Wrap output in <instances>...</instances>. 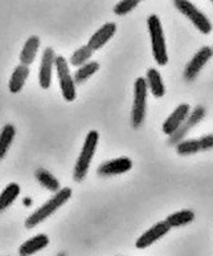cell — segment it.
Instances as JSON below:
<instances>
[{
  "label": "cell",
  "instance_id": "cell-1",
  "mask_svg": "<svg viewBox=\"0 0 213 256\" xmlns=\"http://www.w3.org/2000/svg\"><path fill=\"white\" fill-rule=\"evenodd\" d=\"M72 196V188H61L58 192H54V195L50 199H48L41 207H38L33 214H30L25 220V227L27 228H33L41 222H44L46 218H49L50 215L54 214L56 211L62 207L65 203L68 202Z\"/></svg>",
  "mask_w": 213,
  "mask_h": 256
},
{
  "label": "cell",
  "instance_id": "cell-2",
  "mask_svg": "<svg viewBox=\"0 0 213 256\" xmlns=\"http://www.w3.org/2000/svg\"><path fill=\"white\" fill-rule=\"evenodd\" d=\"M147 28H149L150 40H151L152 58L156 62V64L160 65V66H164L168 62L167 44H166L163 26H162V22L158 18V15L149 16Z\"/></svg>",
  "mask_w": 213,
  "mask_h": 256
},
{
  "label": "cell",
  "instance_id": "cell-3",
  "mask_svg": "<svg viewBox=\"0 0 213 256\" xmlns=\"http://www.w3.org/2000/svg\"><path fill=\"white\" fill-rule=\"evenodd\" d=\"M99 142V134L97 130H90L85 138L84 146L81 150L80 157L77 160L76 166H74V172H73V180L76 182H82L85 176H88L89 168H90L91 160L94 157L95 152H97V146Z\"/></svg>",
  "mask_w": 213,
  "mask_h": 256
},
{
  "label": "cell",
  "instance_id": "cell-4",
  "mask_svg": "<svg viewBox=\"0 0 213 256\" xmlns=\"http://www.w3.org/2000/svg\"><path fill=\"white\" fill-rule=\"evenodd\" d=\"M147 97L149 88L145 77H138L134 82V100L131 108V125L134 129H139L143 125L147 114Z\"/></svg>",
  "mask_w": 213,
  "mask_h": 256
},
{
  "label": "cell",
  "instance_id": "cell-5",
  "mask_svg": "<svg viewBox=\"0 0 213 256\" xmlns=\"http://www.w3.org/2000/svg\"><path fill=\"white\" fill-rule=\"evenodd\" d=\"M172 2L176 10L186 16L199 32H202L203 34H210L212 32V23L208 19V16L200 11L192 2L190 0H172Z\"/></svg>",
  "mask_w": 213,
  "mask_h": 256
},
{
  "label": "cell",
  "instance_id": "cell-6",
  "mask_svg": "<svg viewBox=\"0 0 213 256\" xmlns=\"http://www.w3.org/2000/svg\"><path fill=\"white\" fill-rule=\"evenodd\" d=\"M54 65H56V70H57L58 81H60V88H61V92H62V97L65 98V101L72 102V101L76 100L77 92H76V82H74V78H73L72 74H70L68 62H66L65 58H62V56H57L56 60H54Z\"/></svg>",
  "mask_w": 213,
  "mask_h": 256
},
{
  "label": "cell",
  "instance_id": "cell-7",
  "mask_svg": "<svg viewBox=\"0 0 213 256\" xmlns=\"http://www.w3.org/2000/svg\"><path fill=\"white\" fill-rule=\"evenodd\" d=\"M175 149L178 156H182V157L210 152L213 149V133L206 134L199 138H190V140L184 138L179 144H176Z\"/></svg>",
  "mask_w": 213,
  "mask_h": 256
},
{
  "label": "cell",
  "instance_id": "cell-8",
  "mask_svg": "<svg viewBox=\"0 0 213 256\" xmlns=\"http://www.w3.org/2000/svg\"><path fill=\"white\" fill-rule=\"evenodd\" d=\"M206 114H207V109L202 105H199L196 106L195 109L191 110V113L188 114L187 120L184 122L182 124V126L179 129L176 130L175 133L171 134L170 138H168L167 144L170 146H175L176 144H179L180 141H183L184 138H187V136L190 134V132L194 129L196 125L202 122L203 120L206 118Z\"/></svg>",
  "mask_w": 213,
  "mask_h": 256
},
{
  "label": "cell",
  "instance_id": "cell-9",
  "mask_svg": "<svg viewBox=\"0 0 213 256\" xmlns=\"http://www.w3.org/2000/svg\"><path fill=\"white\" fill-rule=\"evenodd\" d=\"M213 56V48L208 46H202L200 50L194 54V58H191L188 64L186 65L184 68V72H183V77L186 81H194L196 77L200 74L204 66L208 64L211 58Z\"/></svg>",
  "mask_w": 213,
  "mask_h": 256
},
{
  "label": "cell",
  "instance_id": "cell-10",
  "mask_svg": "<svg viewBox=\"0 0 213 256\" xmlns=\"http://www.w3.org/2000/svg\"><path fill=\"white\" fill-rule=\"evenodd\" d=\"M170 231H171V226L166 222V219H164V220H160V222L151 226L149 230H146L145 232L138 238L137 242H135V247H137L138 250L149 248V247H151L154 243H156V242L160 240L162 238L166 236Z\"/></svg>",
  "mask_w": 213,
  "mask_h": 256
},
{
  "label": "cell",
  "instance_id": "cell-11",
  "mask_svg": "<svg viewBox=\"0 0 213 256\" xmlns=\"http://www.w3.org/2000/svg\"><path fill=\"white\" fill-rule=\"evenodd\" d=\"M191 110H192V108H191L190 104H179V105L171 112V114L166 118L163 125H162L163 133L166 134V136H168V137H170L171 134L175 133L176 130L182 126V124L186 121L188 114L191 113Z\"/></svg>",
  "mask_w": 213,
  "mask_h": 256
},
{
  "label": "cell",
  "instance_id": "cell-12",
  "mask_svg": "<svg viewBox=\"0 0 213 256\" xmlns=\"http://www.w3.org/2000/svg\"><path fill=\"white\" fill-rule=\"evenodd\" d=\"M133 168V160L129 157H119L114 160H106L99 164L97 168V174L99 176H121L130 172Z\"/></svg>",
  "mask_w": 213,
  "mask_h": 256
},
{
  "label": "cell",
  "instance_id": "cell-13",
  "mask_svg": "<svg viewBox=\"0 0 213 256\" xmlns=\"http://www.w3.org/2000/svg\"><path fill=\"white\" fill-rule=\"evenodd\" d=\"M54 60H56L54 50L52 48H46L44 50V54H42L40 70H38V82H40V86L42 89H48L50 86Z\"/></svg>",
  "mask_w": 213,
  "mask_h": 256
},
{
  "label": "cell",
  "instance_id": "cell-14",
  "mask_svg": "<svg viewBox=\"0 0 213 256\" xmlns=\"http://www.w3.org/2000/svg\"><path fill=\"white\" fill-rule=\"evenodd\" d=\"M115 32H117V26L114 23H106L103 24L102 27L99 28L98 31H95L90 38H89L88 46L93 52L101 50L105 46L107 42H110L111 38H114Z\"/></svg>",
  "mask_w": 213,
  "mask_h": 256
},
{
  "label": "cell",
  "instance_id": "cell-15",
  "mask_svg": "<svg viewBox=\"0 0 213 256\" xmlns=\"http://www.w3.org/2000/svg\"><path fill=\"white\" fill-rule=\"evenodd\" d=\"M146 82H147V88L149 92L155 98H162L166 94V85H164L163 77L159 73V70L155 68H150L146 73Z\"/></svg>",
  "mask_w": 213,
  "mask_h": 256
},
{
  "label": "cell",
  "instance_id": "cell-16",
  "mask_svg": "<svg viewBox=\"0 0 213 256\" xmlns=\"http://www.w3.org/2000/svg\"><path fill=\"white\" fill-rule=\"evenodd\" d=\"M48 244H49V238L46 236L45 234H38L20 246L19 254L23 256L33 255V254L41 251L42 248H45Z\"/></svg>",
  "mask_w": 213,
  "mask_h": 256
},
{
  "label": "cell",
  "instance_id": "cell-17",
  "mask_svg": "<svg viewBox=\"0 0 213 256\" xmlns=\"http://www.w3.org/2000/svg\"><path fill=\"white\" fill-rule=\"evenodd\" d=\"M28 76H29V68H28V65H17L15 70H13V73H12L11 78H9V84H8L9 92L19 93L23 89Z\"/></svg>",
  "mask_w": 213,
  "mask_h": 256
},
{
  "label": "cell",
  "instance_id": "cell-18",
  "mask_svg": "<svg viewBox=\"0 0 213 256\" xmlns=\"http://www.w3.org/2000/svg\"><path fill=\"white\" fill-rule=\"evenodd\" d=\"M195 218H196L195 211L184 208V210H179L168 215L166 218V222L171 226V228H179V227H184V226H188L194 222Z\"/></svg>",
  "mask_w": 213,
  "mask_h": 256
},
{
  "label": "cell",
  "instance_id": "cell-19",
  "mask_svg": "<svg viewBox=\"0 0 213 256\" xmlns=\"http://www.w3.org/2000/svg\"><path fill=\"white\" fill-rule=\"evenodd\" d=\"M38 48H40V38H38L37 36H34V34L33 36H30L27 42H25V44H24L23 50H21V54H20V62L29 66V65L34 62V58H36Z\"/></svg>",
  "mask_w": 213,
  "mask_h": 256
},
{
  "label": "cell",
  "instance_id": "cell-20",
  "mask_svg": "<svg viewBox=\"0 0 213 256\" xmlns=\"http://www.w3.org/2000/svg\"><path fill=\"white\" fill-rule=\"evenodd\" d=\"M36 180H38V184H41L42 188H45L46 190H49V192H58L60 190V182L57 180V178L49 172L48 170H44V168H37L36 170Z\"/></svg>",
  "mask_w": 213,
  "mask_h": 256
},
{
  "label": "cell",
  "instance_id": "cell-21",
  "mask_svg": "<svg viewBox=\"0 0 213 256\" xmlns=\"http://www.w3.org/2000/svg\"><path fill=\"white\" fill-rule=\"evenodd\" d=\"M20 194V186L17 184H9L7 188H4L0 194V212L7 210L12 203L15 202L16 198Z\"/></svg>",
  "mask_w": 213,
  "mask_h": 256
},
{
  "label": "cell",
  "instance_id": "cell-22",
  "mask_svg": "<svg viewBox=\"0 0 213 256\" xmlns=\"http://www.w3.org/2000/svg\"><path fill=\"white\" fill-rule=\"evenodd\" d=\"M16 130L12 124L4 125V128L0 132V160H3L7 154L9 146H11L13 138H15Z\"/></svg>",
  "mask_w": 213,
  "mask_h": 256
},
{
  "label": "cell",
  "instance_id": "cell-23",
  "mask_svg": "<svg viewBox=\"0 0 213 256\" xmlns=\"http://www.w3.org/2000/svg\"><path fill=\"white\" fill-rule=\"evenodd\" d=\"M99 69V64L97 62H88L86 64L81 65V66H78V69L76 70V73H74V82H76L77 85L82 84V82H85L86 80H89L93 74H95V73L98 72Z\"/></svg>",
  "mask_w": 213,
  "mask_h": 256
},
{
  "label": "cell",
  "instance_id": "cell-24",
  "mask_svg": "<svg viewBox=\"0 0 213 256\" xmlns=\"http://www.w3.org/2000/svg\"><path fill=\"white\" fill-rule=\"evenodd\" d=\"M93 56V50H90V46L86 44V46H81L77 50H74V54H72L70 58V64L73 66H81V65L86 64Z\"/></svg>",
  "mask_w": 213,
  "mask_h": 256
},
{
  "label": "cell",
  "instance_id": "cell-25",
  "mask_svg": "<svg viewBox=\"0 0 213 256\" xmlns=\"http://www.w3.org/2000/svg\"><path fill=\"white\" fill-rule=\"evenodd\" d=\"M141 0H121L119 3L115 4L114 14L118 16H125L134 11L139 6Z\"/></svg>",
  "mask_w": 213,
  "mask_h": 256
},
{
  "label": "cell",
  "instance_id": "cell-26",
  "mask_svg": "<svg viewBox=\"0 0 213 256\" xmlns=\"http://www.w3.org/2000/svg\"><path fill=\"white\" fill-rule=\"evenodd\" d=\"M25 204H27V206H29V204H30V199L29 198L25 199Z\"/></svg>",
  "mask_w": 213,
  "mask_h": 256
},
{
  "label": "cell",
  "instance_id": "cell-27",
  "mask_svg": "<svg viewBox=\"0 0 213 256\" xmlns=\"http://www.w3.org/2000/svg\"><path fill=\"white\" fill-rule=\"evenodd\" d=\"M211 2H212V3H213V0H211Z\"/></svg>",
  "mask_w": 213,
  "mask_h": 256
},
{
  "label": "cell",
  "instance_id": "cell-28",
  "mask_svg": "<svg viewBox=\"0 0 213 256\" xmlns=\"http://www.w3.org/2000/svg\"><path fill=\"white\" fill-rule=\"evenodd\" d=\"M141 2H143V0H141Z\"/></svg>",
  "mask_w": 213,
  "mask_h": 256
}]
</instances>
